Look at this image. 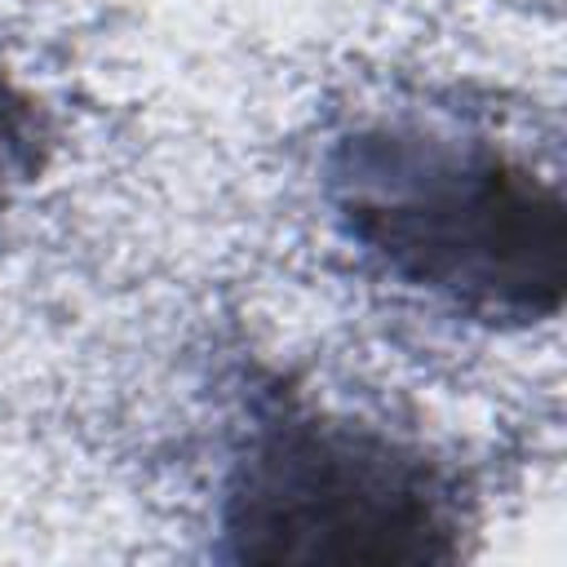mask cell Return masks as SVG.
I'll return each instance as SVG.
<instances>
[{
  "label": "cell",
  "mask_w": 567,
  "mask_h": 567,
  "mask_svg": "<svg viewBox=\"0 0 567 567\" xmlns=\"http://www.w3.org/2000/svg\"><path fill=\"white\" fill-rule=\"evenodd\" d=\"M332 190L354 244L403 284L514 319L563 297V199L487 142L421 124L359 128L337 151Z\"/></svg>",
  "instance_id": "6da1fadb"
},
{
  "label": "cell",
  "mask_w": 567,
  "mask_h": 567,
  "mask_svg": "<svg viewBox=\"0 0 567 567\" xmlns=\"http://www.w3.org/2000/svg\"><path fill=\"white\" fill-rule=\"evenodd\" d=\"M226 532L257 563H434L452 554V501L385 434L284 403L248 434Z\"/></svg>",
  "instance_id": "7a4b0ae2"
}]
</instances>
